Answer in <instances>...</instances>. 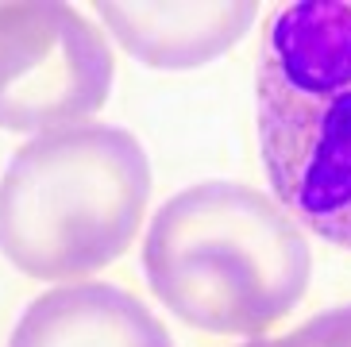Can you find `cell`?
Returning <instances> with one entry per match:
<instances>
[{"label": "cell", "instance_id": "obj_1", "mask_svg": "<svg viewBox=\"0 0 351 347\" xmlns=\"http://www.w3.org/2000/svg\"><path fill=\"white\" fill-rule=\"evenodd\" d=\"M143 274L178 320L208 336H258L301 305L313 278L305 228L263 189L201 182L147 228Z\"/></svg>", "mask_w": 351, "mask_h": 347}, {"label": "cell", "instance_id": "obj_8", "mask_svg": "<svg viewBox=\"0 0 351 347\" xmlns=\"http://www.w3.org/2000/svg\"><path fill=\"white\" fill-rule=\"evenodd\" d=\"M239 347H289V344L282 336V339H247V344H239Z\"/></svg>", "mask_w": 351, "mask_h": 347}, {"label": "cell", "instance_id": "obj_6", "mask_svg": "<svg viewBox=\"0 0 351 347\" xmlns=\"http://www.w3.org/2000/svg\"><path fill=\"white\" fill-rule=\"evenodd\" d=\"M101 20L132 58L158 70L205 66L255 27L258 4H97Z\"/></svg>", "mask_w": 351, "mask_h": 347}, {"label": "cell", "instance_id": "obj_7", "mask_svg": "<svg viewBox=\"0 0 351 347\" xmlns=\"http://www.w3.org/2000/svg\"><path fill=\"white\" fill-rule=\"evenodd\" d=\"M289 347H351V305L317 313L286 336Z\"/></svg>", "mask_w": 351, "mask_h": 347}, {"label": "cell", "instance_id": "obj_3", "mask_svg": "<svg viewBox=\"0 0 351 347\" xmlns=\"http://www.w3.org/2000/svg\"><path fill=\"white\" fill-rule=\"evenodd\" d=\"M147 201L151 163L132 132H43L12 154L0 182V255L39 282L85 278L132 247Z\"/></svg>", "mask_w": 351, "mask_h": 347}, {"label": "cell", "instance_id": "obj_2", "mask_svg": "<svg viewBox=\"0 0 351 347\" xmlns=\"http://www.w3.org/2000/svg\"><path fill=\"white\" fill-rule=\"evenodd\" d=\"M255 104L274 201L351 251V0H293L270 20Z\"/></svg>", "mask_w": 351, "mask_h": 347}, {"label": "cell", "instance_id": "obj_5", "mask_svg": "<svg viewBox=\"0 0 351 347\" xmlns=\"http://www.w3.org/2000/svg\"><path fill=\"white\" fill-rule=\"evenodd\" d=\"M8 347H174L166 324L124 286L73 282L39 294Z\"/></svg>", "mask_w": 351, "mask_h": 347}, {"label": "cell", "instance_id": "obj_4", "mask_svg": "<svg viewBox=\"0 0 351 347\" xmlns=\"http://www.w3.org/2000/svg\"><path fill=\"white\" fill-rule=\"evenodd\" d=\"M112 47L70 4H0V128L58 132L104 108Z\"/></svg>", "mask_w": 351, "mask_h": 347}]
</instances>
